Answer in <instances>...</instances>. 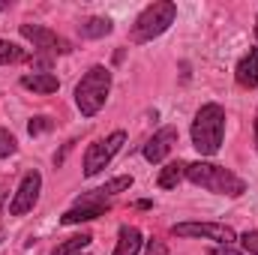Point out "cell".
Here are the masks:
<instances>
[{
  "label": "cell",
  "mask_w": 258,
  "mask_h": 255,
  "mask_svg": "<svg viewBox=\"0 0 258 255\" xmlns=\"http://www.w3.org/2000/svg\"><path fill=\"white\" fill-rule=\"evenodd\" d=\"M225 138V111L216 102H207L198 108L192 120V147L201 156H216Z\"/></svg>",
  "instance_id": "1"
},
{
  "label": "cell",
  "mask_w": 258,
  "mask_h": 255,
  "mask_svg": "<svg viewBox=\"0 0 258 255\" xmlns=\"http://www.w3.org/2000/svg\"><path fill=\"white\" fill-rule=\"evenodd\" d=\"M186 180H192L195 186H201V189H207V192L231 195V198H237V195L246 192V183L234 171H228L222 165H213V162H201V159L198 162H186Z\"/></svg>",
  "instance_id": "2"
},
{
  "label": "cell",
  "mask_w": 258,
  "mask_h": 255,
  "mask_svg": "<svg viewBox=\"0 0 258 255\" xmlns=\"http://www.w3.org/2000/svg\"><path fill=\"white\" fill-rule=\"evenodd\" d=\"M108 90H111V72L105 66H90L84 72V78L78 81L75 87V105L84 117H93L102 111L105 99H108Z\"/></svg>",
  "instance_id": "3"
},
{
  "label": "cell",
  "mask_w": 258,
  "mask_h": 255,
  "mask_svg": "<svg viewBox=\"0 0 258 255\" xmlns=\"http://www.w3.org/2000/svg\"><path fill=\"white\" fill-rule=\"evenodd\" d=\"M177 18V3L171 0H156L150 3L132 24V42L135 45H144V42H153L156 36H162Z\"/></svg>",
  "instance_id": "4"
},
{
  "label": "cell",
  "mask_w": 258,
  "mask_h": 255,
  "mask_svg": "<svg viewBox=\"0 0 258 255\" xmlns=\"http://www.w3.org/2000/svg\"><path fill=\"white\" fill-rule=\"evenodd\" d=\"M123 144H126V132H123V129L111 132L105 141H93V144L87 147V153H84V174H87V177L99 174V171L114 159V153H117Z\"/></svg>",
  "instance_id": "5"
},
{
  "label": "cell",
  "mask_w": 258,
  "mask_h": 255,
  "mask_svg": "<svg viewBox=\"0 0 258 255\" xmlns=\"http://www.w3.org/2000/svg\"><path fill=\"white\" fill-rule=\"evenodd\" d=\"M174 237H204V240H219L225 246H231L237 240L234 228L231 225H222V222H177L171 228Z\"/></svg>",
  "instance_id": "6"
},
{
  "label": "cell",
  "mask_w": 258,
  "mask_h": 255,
  "mask_svg": "<svg viewBox=\"0 0 258 255\" xmlns=\"http://www.w3.org/2000/svg\"><path fill=\"white\" fill-rule=\"evenodd\" d=\"M39 189H42V177H39V171H27V174L21 177V183H18L15 195H12L9 213H12V216H24L27 210H33L36 201H39Z\"/></svg>",
  "instance_id": "7"
},
{
  "label": "cell",
  "mask_w": 258,
  "mask_h": 255,
  "mask_svg": "<svg viewBox=\"0 0 258 255\" xmlns=\"http://www.w3.org/2000/svg\"><path fill=\"white\" fill-rule=\"evenodd\" d=\"M18 30H21V36L30 39L39 51H51V54H69V51H72L69 39L57 36L54 30H48V27H42V24H21Z\"/></svg>",
  "instance_id": "8"
},
{
  "label": "cell",
  "mask_w": 258,
  "mask_h": 255,
  "mask_svg": "<svg viewBox=\"0 0 258 255\" xmlns=\"http://www.w3.org/2000/svg\"><path fill=\"white\" fill-rule=\"evenodd\" d=\"M174 144H177V129L174 126H162L150 141H147V144H144V159H147V162H162Z\"/></svg>",
  "instance_id": "9"
},
{
  "label": "cell",
  "mask_w": 258,
  "mask_h": 255,
  "mask_svg": "<svg viewBox=\"0 0 258 255\" xmlns=\"http://www.w3.org/2000/svg\"><path fill=\"white\" fill-rule=\"evenodd\" d=\"M105 213H108V204H75V207H69L63 216H60V222H63V225H78V222L99 219V216H105Z\"/></svg>",
  "instance_id": "10"
},
{
  "label": "cell",
  "mask_w": 258,
  "mask_h": 255,
  "mask_svg": "<svg viewBox=\"0 0 258 255\" xmlns=\"http://www.w3.org/2000/svg\"><path fill=\"white\" fill-rule=\"evenodd\" d=\"M141 231L135 225H123L120 234H117V246H114V255H138L141 252Z\"/></svg>",
  "instance_id": "11"
},
{
  "label": "cell",
  "mask_w": 258,
  "mask_h": 255,
  "mask_svg": "<svg viewBox=\"0 0 258 255\" xmlns=\"http://www.w3.org/2000/svg\"><path fill=\"white\" fill-rule=\"evenodd\" d=\"M234 75H237V84H240V87H255L258 84V48H252V51L237 63Z\"/></svg>",
  "instance_id": "12"
},
{
  "label": "cell",
  "mask_w": 258,
  "mask_h": 255,
  "mask_svg": "<svg viewBox=\"0 0 258 255\" xmlns=\"http://www.w3.org/2000/svg\"><path fill=\"white\" fill-rule=\"evenodd\" d=\"M21 87H27V90H33V93H54V90L60 87V81H57V75H51V72H33V75H24V78H21Z\"/></svg>",
  "instance_id": "13"
},
{
  "label": "cell",
  "mask_w": 258,
  "mask_h": 255,
  "mask_svg": "<svg viewBox=\"0 0 258 255\" xmlns=\"http://www.w3.org/2000/svg\"><path fill=\"white\" fill-rule=\"evenodd\" d=\"M78 30H81L84 39H99V36H108L114 30V24L108 18H87V21L78 24Z\"/></svg>",
  "instance_id": "14"
},
{
  "label": "cell",
  "mask_w": 258,
  "mask_h": 255,
  "mask_svg": "<svg viewBox=\"0 0 258 255\" xmlns=\"http://www.w3.org/2000/svg\"><path fill=\"white\" fill-rule=\"evenodd\" d=\"M183 177H186V162H180V159L177 162H168L162 168V174H159V186L162 189H174Z\"/></svg>",
  "instance_id": "15"
},
{
  "label": "cell",
  "mask_w": 258,
  "mask_h": 255,
  "mask_svg": "<svg viewBox=\"0 0 258 255\" xmlns=\"http://www.w3.org/2000/svg\"><path fill=\"white\" fill-rule=\"evenodd\" d=\"M21 60H27V51L9 39H0V63H21Z\"/></svg>",
  "instance_id": "16"
},
{
  "label": "cell",
  "mask_w": 258,
  "mask_h": 255,
  "mask_svg": "<svg viewBox=\"0 0 258 255\" xmlns=\"http://www.w3.org/2000/svg\"><path fill=\"white\" fill-rule=\"evenodd\" d=\"M90 240H93L90 234H75V237L63 240V243H60V246H57V249H54L51 255H75V252H81V249H84Z\"/></svg>",
  "instance_id": "17"
},
{
  "label": "cell",
  "mask_w": 258,
  "mask_h": 255,
  "mask_svg": "<svg viewBox=\"0 0 258 255\" xmlns=\"http://www.w3.org/2000/svg\"><path fill=\"white\" fill-rule=\"evenodd\" d=\"M18 150V141H15V135L9 132V129L0 126V159H6V156H12Z\"/></svg>",
  "instance_id": "18"
},
{
  "label": "cell",
  "mask_w": 258,
  "mask_h": 255,
  "mask_svg": "<svg viewBox=\"0 0 258 255\" xmlns=\"http://www.w3.org/2000/svg\"><path fill=\"white\" fill-rule=\"evenodd\" d=\"M240 246H243V252L258 255V231H246V234L240 237Z\"/></svg>",
  "instance_id": "19"
},
{
  "label": "cell",
  "mask_w": 258,
  "mask_h": 255,
  "mask_svg": "<svg viewBox=\"0 0 258 255\" xmlns=\"http://www.w3.org/2000/svg\"><path fill=\"white\" fill-rule=\"evenodd\" d=\"M51 129V120L48 117H33L30 123H27V132L30 135H39V132H48Z\"/></svg>",
  "instance_id": "20"
},
{
  "label": "cell",
  "mask_w": 258,
  "mask_h": 255,
  "mask_svg": "<svg viewBox=\"0 0 258 255\" xmlns=\"http://www.w3.org/2000/svg\"><path fill=\"white\" fill-rule=\"evenodd\" d=\"M147 255H171L162 240H147Z\"/></svg>",
  "instance_id": "21"
},
{
  "label": "cell",
  "mask_w": 258,
  "mask_h": 255,
  "mask_svg": "<svg viewBox=\"0 0 258 255\" xmlns=\"http://www.w3.org/2000/svg\"><path fill=\"white\" fill-rule=\"evenodd\" d=\"M213 255H243L240 249H234V246H225V243H219L216 249H213Z\"/></svg>",
  "instance_id": "22"
},
{
  "label": "cell",
  "mask_w": 258,
  "mask_h": 255,
  "mask_svg": "<svg viewBox=\"0 0 258 255\" xmlns=\"http://www.w3.org/2000/svg\"><path fill=\"white\" fill-rule=\"evenodd\" d=\"M3 195H6V192H3V189H0V207H3Z\"/></svg>",
  "instance_id": "23"
},
{
  "label": "cell",
  "mask_w": 258,
  "mask_h": 255,
  "mask_svg": "<svg viewBox=\"0 0 258 255\" xmlns=\"http://www.w3.org/2000/svg\"><path fill=\"white\" fill-rule=\"evenodd\" d=\"M255 144H258V120H255Z\"/></svg>",
  "instance_id": "24"
},
{
  "label": "cell",
  "mask_w": 258,
  "mask_h": 255,
  "mask_svg": "<svg viewBox=\"0 0 258 255\" xmlns=\"http://www.w3.org/2000/svg\"><path fill=\"white\" fill-rule=\"evenodd\" d=\"M255 39H258V21H255Z\"/></svg>",
  "instance_id": "25"
}]
</instances>
